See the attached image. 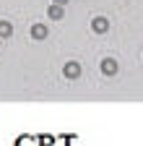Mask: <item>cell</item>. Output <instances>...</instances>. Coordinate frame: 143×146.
I'll list each match as a JSON object with an SVG mask.
<instances>
[{
  "label": "cell",
  "instance_id": "3957f363",
  "mask_svg": "<svg viewBox=\"0 0 143 146\" xmlns=\"http://www.w3.org/2000/svg\"><path fill=\"white\" fill-rule=\"evenodd\" d=\"M65 73H68V76H76V73H78V65H68Z\"/></svg>",
  "mask_w": 143,
  "mask_h": 146
},
{
  "label": "cell",
  "instance_id": "277c9868",
  "mask_svg": "<svg viewBox=\"0 0 143 146\" xmlns=\"http://www.w3.org/2000/svg\"><path fill=\"white\" fill-rule=\"evenodd\" d=\"M96 29H99V31L107 29V21H104V18H96Z\"/></svg>",
  "mask_w": 143,
  "mask_h": 146
},
{
  "label": "cell",
  "instance_id": "6da1fadb",
  "mask_svg": "<svg viewBox=\"0 0 143 146\" xmlns=\"http://www.w3.org/2000/svg\"><path fill=\"white\" fill-rule=\"evenodd\" d=\"M60 13H63V11H60V5H55V8L49 5V16H52V18H60Z\"/></svg>",
  "mask_w": 143,
  "mask_h": 146
},
{
  "label": "cell",
  "instance_id": "7a4b0ae2",
  "mask_svg": "<svg viewBox=\"0 0 143 146\" xmlns=\"http://www.w3.org/2000/svg\"><path fill=\"white\" fill-rule=\"evenodd\" d=\"M104 70L112 73V70H117V65H112V60H104Z\"/></svg>",
  "mask_w": 143,
  "mask_h": 146
},
{
  "label": "cell",
  "instance_id": "5b68a950",
  "mask_svg": "<svg viewBox=\"0 0 143 146\" xmlns=\"http://www.w3.org/2000/svg\"><path fill=\"white\" fill-rule=\"evenodd\" d=\"M8 31H11V26H8V24H0V34H8Z\"/></svg>",
  "mask_w": 143,
  "mask_h": 146
},
{
  "label": "cell",
  "instance_id": "8992f818",
  "mask_svg": "<svg viewBox=\"0 0 143 146\" xmlns=\"http://www.w3.org/2000/svg\"><path fill=\"white\" fill-rule=\"evenodd\" d=\"M55 3H57V5H63V3H68V0H55Z\"/></svg>",
  "mask_w": 143,
  "mask_h": 146
}]
</instances>
